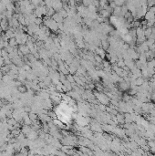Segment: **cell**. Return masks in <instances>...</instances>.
Listing matches in <instances>:
<instances>
[{"instance_id":"cell-19","label":"cell","mask_w":155,"mask_h":156,"mask_svg":"<svg viewBox=\"0 0 155 156\" xmlns=\"http://www.w3.org/2000/svg\"><path fill=\"white\" fill-rule=\"evenodd\" d=\"M17 0H11V2H13V3H16Z\"/></svg>"},{"instance_id":"cell-17","label":"cell","mask_w":155,"mask_h":156,"mask_svg":"<svg viewBox=\"0 0 155 156\" xmlns=\"http://www.w3.org/2000/svg\"><path fill=\"white\" fill-rule=\"evenodd\" d=\"M148 10H149V11H151V12H152L153 14H155V6L149 7V8H148Z\"/></svg>"},{"instance_id":"cell-14","label":"cell","mask_w":155,"mask_h":156,"mask_svg":"<svg viewBox=\"0 0 155 156\" xmlns=\"http://www.w3.org/2000/svg\"><path fill=\"white\" fill-rule=\"evenodd\" d=\"M35 24H37V26H41L43 24V18L42 17H36V19H35Z\"/></svg>"},{"instance_id":"cell-16","label":"cell","mask_w":155,"mask_h":156,"mask_svg":"<svg viewBox=\"0 0 155 156\" xmlns=\"http://www.w3.org/2000/svg\"><path fill=\"white\" fill-rule=\"evenodd\" d=\"M68 5L69 6H77L76 0H68Z\"/></svg>"},{"instance_id":"cell-6","label":"cell","mask_w":155,"mask_h":156,"mask_svg":"<svg viewBox=\"0 0 155 156\" xmlns=\"http://www.w3.org/2000/svg\"><path fill=\"white\" fill-rule=\"evenodd\" d=\"M155 18V14H153L152 12L151 11H148L146 12V14H145V16H144V19L147 20V21H150V20H152Z\"/></svg>"},{"instance_id":"cell-4","label":"cell","mask_w":155,"mask_h":156,"mask_svg":"<svg viewBox=\"0 0 155 156\" xmlns=\"http://www.w3.org/2000/svg\"><path fill=\"white\" fill-rule=\"evenodd\" d=\"M116 119H117V121H118L119 124H124V123H125L124 113H117L116 114Z\"/></svg>"},{"instance_id":"cell-1","label":"cell","mask_w":155,"mask_h":156,"mask_svg":"<svg viewBox=\"0 0 155 156\" xmlns=\"http://www.w3.org/2000/svg\"><path fill=\"white\" fill-rule=\"evenodd\" d=\"M51 7L56 12H59L60 9L63 8V3L61 2V0H52Z\"/></svg>"},{"instance_id":"cell-3","label":"cell","mask_w":155,"mask_h":156,"mask_svg":"<svg viewBox=\"0 0 155 156\" xmlns=\"http://www.w3.org/2000/svg\"><path fill=\"white\" fill-rule=\"evenodd\" d=\"M0 27L2 28L3 30H7L9 28V23H8V20L6 19V18H4V19H1L0 21Z\"/></svg>"},{"instance_id":"cell-2","label":"cell","mask_w":155,"mask_h":156,"mask_svg":"<svg viewBox=\"0 0 155 156\" xmlns=\"http://www.w3.org/2000/svg\"><path fill=\"white\" fill-rule=\"evenodd\" d=\"M51 17H52V18H53L57 23H61V22L64 21V19H65L64 17H62L61 15L59 14V12H56V13H55V14H54Z\"/></svg>"},{"instance_id":"cell-18","label":"cell","mask_w":155,"mask_h":156,"mask_svg":"<svg viewBox=\"0 0 155 156\" xmlns=\"http://www.w3.org/2000/svg\"><path fill=\"white\" fill-rule=\"evenodd\" d=\"M61 2L63 4H68V0H61Z\"/></svg>"},{"instance_id":"cell-8","label":"cell","mask_w":155,"mask_h":156,"mask_svg":"<svg viewBox=\"0 0 155 156\" xmlns=\"http://www.w3.org/2000/svg\"><path fill=\"white\" fill-rule=\"evenodd\" d=\"M116 65L118 66V67H120V68H124L125 67V62H124V60L123 59H119L117 61H116Z\"/></svg>"},{"instance_id":"cell-11","label":"cell","mask_w":155,"mask_h":156,"mask_svg":"<svg viewBox=\"0 0 155 156\" xmlns=\"http://www.w3.org/2000/svg\"><path fill=\"white\" fill-rule=\"evenodd\" d=\"M55 13H56V11H55L52 7H48V12H47V15H46V16L51 17L54 14H55Z\"/></svg>"},{"instance_id":"cell-10","label":"cell","mask_w":155,"mask_h":156,"mask_svg":"<svg viewBox=\"0 0 155 156\" xmlns=\"http://www.w3.org/2000/svg\"><path fill=\"white\" fill-rule=\"evenodd\" d=\"M94 60L98 63H102V61H103V59L99 54H97V53H94Z\"/></svg>"},{"instance_id":"cell-15","label":"cell","mask_w":155,"mask_h":156,"mask_svg":"<svg viewBox=\"0 0 155 156\" xmlns=\"http://www.w3.org/2000/svg\"><path fill=\"white\" fill-rule=\"evenodd\" d=\"M42 1H43V0H30V2H31L32 4H33V5H34L35 6H39L40 3H41Z\"/></svg>"},{"instance_id":"cell-5","label":"cell","mask_w":155,"mask_h":156,"mask_svg":"<svg viewBox=\"0 0 155 156\" xmlns=\"http://www.w3.org/2000/svg\"><path fill=\"white\" fill-rule=\"evenodd\" d=\"M19 50L22 52L23 54L24 55H28V54H29V52H30V49H29V48H28V46L27 45H21L19 47Z\"/></svg>"},{"instance_id":"cell-12","label":"cell","mask_w":155,"mask_h":156,"mask_svg":"<svg viewBox=\"0 0 155 156\" xmlns=\"http://www.w3.org/2000/svg\"><path fill=\"white\" fill-rule=\"evenodd\" d=\"M59 14H60V15H61V16H62V17H64V18H67V17H68V12L66 11V10H65V9H64V8L60 9V10H59Z\"/></svg>"},{"instance_id":"cell-7","label":"cell","mask_w":155,"mask_h":156,"mask_svg":"<svg viewBox=\"0 0 155 156\" xmlns=\"http://www.w3.org/2000/svg\"><path fill=\"white\" fill-rule=\"evenodd\" d=\"M68 71H69V73L72 74V75H74V74H76L77 73V70H78V68H77L76 66H74L71 64L69 67H68Z\"/></svg>"},{"instance_id":"cell-9","label":"cell","mask_w":155,"mask_h":156,"mask_svg":"<svg viewBox=\"0 0 155 156\" xmlns=\"http://www.w3.org/2000/svg\"><path fill=\"white\" fill-rule=\"evenodd\" d=\"M152 34V28H147V29L144 30V35H145L146 37H149Z\"/></svg>"},{"instance_id":"cell-13","label":"cell","mask_w":155,"mask_h":156,"mask_svg":"<svg viewBox=\"0 0 155 156\" xmlns=\"http://www.w3.org/2000/svg\"><path fill=\"white\" fill-rule=\"evenodd\" d=\"M66 78H67V80H68L70 83L75 82V80H74V77L72 74L69 73V74H68V75H66Z\"/></svg>"}]
</instances>
